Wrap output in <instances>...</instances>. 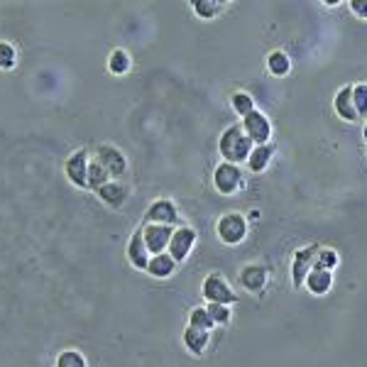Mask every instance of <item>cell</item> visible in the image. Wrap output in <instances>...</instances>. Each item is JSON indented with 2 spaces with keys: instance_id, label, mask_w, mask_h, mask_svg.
<instances>
[{
  "instance_id": "7",
  "label": "cell",
  "mask_w": 367,
  "mask_h": 367,
  "mask_svg": "<svg viewBox=\"0 0 367 367\" xmlns=\"http://www.w3.org/2000/svg\"><path fill=\"white\" fill-rule=\"evenodd\" d=\"M88 167H91V150L81 147L74 155H69V160L64 162V174L71 181L74 187L88 189Z\"/></svg>"
},
{
  "instance_id": "9",
  "label": "cell",
  "mask_w": 367,
  "mask_h": 367,
  "mask_svg": "<svg viewBox=\"0 0 367 367\" xmlns=\"http://www.w3.org/2000/svg\"><path fill=\"white\" fill-rule=\"evenodd\" d=\"M196 238H198V233L194 230L191 225H179L174 230V238H171V243H169V250L167 253L174 257V262L176 264H181V262H187V257L191 255V250H194V245H196Z\"/></svg>"
},
{
  "instance_id": "23",
  "label": "cell",
  "mask_w": 367,
  "mask_h": 367,
  "mask_svg": "<svg viewBox=\"0 0 367 367\" xmlns=\"http://www.w3.org/2000/svg\"><path fill=\"white\" fill-rule=\"evenodd\" d=\"M108 181H113L110 179V174H108V169H105L103 164H99V162L91 157V167H88V189L91 191H99L101 187H105Z\"/></svg>"
},
{
  "instance_id": "10",
  "label": "cell",
  "mask_w": 367,
  "mask_h": 367,
  "mask_svg": "<svg viewBox=\"0 0 367 367\" xmlns=\"http://www.w3.org/2000/svg\"><path fill=\"white\" fill-rule=\"evenodd\" d=\"M243 130L245 135H248L250 140H253L255 147L259 145H269V137H272V123H269V118L264 113H259V110H253L250 115H245L243 118Z\"/></svg>"
},
{
  "instance_id": "22",
  "label": "cell",
  "mask_w": 367,
  "mask_h": 367,
  "mask_svg": "<svg viewBox=\"0 0 367 367\" xmlns=\"http://www.w3.org/2000/svg\"><path fill=\"white\" fill-rule=\"evenodd\" d=\"M267 69H269V74L272 76H287V74L291 71V62H289V57H287L282 49H274V52H269L267 54Z\"/></svg>"
},
{
  "instance_id": "30",
  "label": "cell",
  "mask_w": 367,
  "mask_h": 367,
  "mask_svg": "<svg viewBox=\"0 0 367 367\" xmlns=\"http://www.w3.org/2000/svg\"><path fill=\"white\" fill-rule=\"evenodd\" d=\"M352 101L360 115H367V83H355L352 86Z\"/></svg>"
},
{
  "instance_id": "31",
  "label": "cell",
  "mask_w": 367,
  "mask_h": 367,
  "mask_svg": "<svg viewBox=\"0 0 367 367\" xmlns=\"http://www.w3.org/2000/svg\"><path fill=\"white\" fill-rule=\"evenodd\" d=\"M350 10L355 17L360 20H367V0H350Z\"/></svg>"
},
{
  "instance_id": "21",
  "label": "cell",
  "mask_w": 367,
  "mask_h": 367,
  "mask_svg": "<svg viewBox=\"0 0 367 367\" xmlns=\"http://www.w3.org/2000/svg\"><path fill=\"white\" fill-rule=\"evenodd\" d=\"M130 69H133V59H130V54L125 49H113L108 54V71L113 76H125Z\"/></svg>"
},
{
  "instance_id": "17",
  "label": "cell",
  "mask_w": 367,
  "mask_h": 367,
  "mask_svg": "<svg viewBox=\"0 0 367 367\" xmlns=\"http://www.w3.org/2000/svg\"><path fill=\"white\" fill-rule=\"evenodd\" d=\"M176 267H179V264L174 262V257H171L169 253L152 255L150 264H147V274H150L152 280H167V277H171V274L176 272Z\"/></svg>"
},
{
  "instance_id": "1",
  "label": "cell",
  "mask_w": 367,
  "mask_h": 367,
  "mask_svg": "<svg viewBox=\"0 0 367 367\" xmlns=\"http://www.w3.org/2000/svg\"><path fill=\"white\" fill-rule=\"evenodd\" d=\"M255 145L250 140L248 135H245L243 125H230L225 128V133L221 135V140H218V152H221L223 162H230V164H248L250 155H253Z\"/></svg>"
},
{
  "instance_id": "24",
  "label": "cell",
  "mask_w": 367,
  "mask_h": 367,
  "mask_svg": "<svg viewBox=\"0 0 367 367\" xmlns=\"http://www.w3.org/2000/svg\"><path fill=\"white\" fill-rule=\"evenodd\" d=\"M189 326L211 333L213 328H216V323H213V318H211V314H208L206 306H196V309H191V314H189Z\"/></svg>"
},
{
  "instance_id": "6",
  "label": "cell",
  "mask_w": 367,
  "mask_h": 367,
  "mask_svg": "<svg viewBox=\"0 0 367 367\" xmlns=\"http://www.w3.org/2000/svg\"><path fill=\"white\" fill-rule=\"evenodd\" d=\"M318 243H311L306 248H299L291 257V282H294V289H301L306 284V277L316 267V257H318Z\"/></svg>"
},
{
  "instance_id": "13",
  "label": "cell",
  "mask_w": 367,
  "mask_h": 367,
  "mask_svg": "<svg viewBox=\"0 0 367 367\" xmlns=\"http://www.w3.org/2000/svg\"><path fill=\"white\" fill-rule=\"evenodd\" d=\"M267 282H269V269L264 264H245L240 269V284L248 291H253V294L262 291L267 287Z\"/></svg>"
},
{
  "instance_id": "12",
  "label": "cell",
  "mask_w": 367,
  "mask_h": 367,
  "mask_svg": "<svg viewBox=\"0 0 367 367\" xmlns=\"http://www.w3.org/2000/svg\"><path fill=\"white\" fill-rule=\"evenodd\" d=\"M125 255H128V262L133 264L135 269H140V272H147V264H150L152 255L150 250H147L145 245V238H142V225L135 230L133 235H130L128 240V250H125Z\"/></svg>"
},
{
  "instance_id": "18",
  "label": "cell",
  "mask_w": 367,
  "mask_h": 367,
  "mask_svg": "<svg viewBox=\"0 0 367 367\" xmlns=\"http://www.w3.org/2000/svg\"><path fill=\"white\" fill-rule=\"evenodd\" d=\"M333 287V272H326V269H311L309 277H306V289L314 296H323L328 294Z\"/></svg>"
},
{
  "instance_id": "20",
  "label": "cell",
  "mask_w": 367,
  "mask_h": 367,
  "mask_svg": "<svg viewBox=\"0 0 367 367\" xmlns=\"http://www.w3.org/2000/svg\"><path fill=\"white\" fill-rule=\"evenodd\" d=\"M191 10L201 20H213L225 10V3H221V0H191Z\"/></svg>"
},
{
  "instance_id": "15",
  "label": "cell",
  "mask_w": 367,
  "mask_h": 367,
  "mask_svg": "<svg viewBox=\"0 0 367 367\" xmlns=\"http://www.w3.org/2000/svg\"><path fill=\"white\" fill-rule=\"evenodd\" d=\"M333 108H336V115L345 123H355L360 120V113L355 108V101H352V86H343L341 91L333 99Z\"/></svg>"
},
{
  "instance_id": "8",
  "label": "cell",
  "mask_w": 367,
  "mask_h": 367,
  "mask_svg": "<svg viewBox=\"0 0 367 367\" xmlns=\"http://www.w3.org/2000/svg\"><path fill=\"white\" fill-rule=\"evenodd\" d=\"M147 223H157V225H176L179 228L181 216H179V208L171 198H155L147 208L145 218H142V225Z\"/></svg>"
},
{
  "instance_id": "28",
  "label": "cell",
  "mask_w": 367,
  "mask_h": 367,
  "mask_svg": "<svg viewBox=\"0 0 367 367\" xmlns=\"http://www.w3.org/2000/svg\"><path fill=\"white\" fill-rule=\"evenodd\" d=\"M341 257L333 248H321L318 250V257H316V269H326V272H333L338 267Z\"/></svg>"
},
{
  "instance_id": "29",
  "label": "cell",
  "mask_w": 367,
  "mask_h": 367,
  "mask_svg": "<svg viewBox=\"0 0 367 367\" xmlns=\"http://www.w3.org/2000/svg\"><path fill=\"white\" fill-rule=\"evenodd\" d=\"M206 309H208V314H211V318H213V323H216V326H228V323H230V318H233V314H230V306L208 304Z\"/></svg>"
},
{
  "instance_id": "19",
  "label": "cell",
  "mask_w": 367,
  "mask_h": 367,
  "mask_svg": "<svg viewBox=\"0 0 367 367\" xmlns=\"http://www.w3.org/2000/svg\"><path fill=\"white\" fill-rule=\"evenodd\" d=\"M277 155V147L269 142V145H259L253 150V155H250L248 160V169L253 171V174H262L264 169L269 167V162H272V157Z\"/></svg>"
},
{
  "instance_id": "25",
  "label": "cell",
  "mask_w": 367,
  "mask_h": 367,
  "mask_svg": "<svg viewBox=\"0 0 367 367\" xmlns=\"http://www.w3.org/2000/svg\"><path fill=\"white\" fill-rule=\"evenodd\" d=\"M54 367H88V360H86V355H83L81 350H74V348H69V350L59 352L57 360H54Z\"/></svg>"
},
{
  "instance_id": "27",
  "label": "cell",
  "mask_w": 367,
  "mask_h": 367,
  "mask_svg": "<svg viewBox=\"0 0 367 367\" xmlns=\"http://www.w3.org/2000/svg\"><path fill=\"white\" fill-rule=\"evenodd\" d=\"M230 105H233V110L240 115V118H245V115H250L255 108V101L250 94H245V91H238V94H233V99H230Z\"/></svg>"
},
{
  "instance_id": "2",
  "label": "cell",
  "mask_w": 367,
  "mask_h": 367,
  "mask_svg": "<svg viewBox=\"0 0 367 367\" xmlns=\"http://www.w3.org/2000/svg\"><path fill=\"white\" fill-rule=\"evenodd\" d=\"M248 218L243 213H225V216L218 218L216 223V233L221 238V243L225 245H240L248 238Z\"/></svg>"
},
{
  "instance_id": "5",
  "label": "cell",
  "mask_w": 367,
  "mask_h": 367,
  "mask_svg": "<svg viewBox=\"0 0 367 367\" xmlns=\"http://www.w3.org/2000/svg\"><path fill=\"white\" fill-rule=\"evenodd\" d=\"M91 157L108 169L113 181H123V176L128 174V157H125L115 145H96L94 150H91Z\"/></svg>"
},
{
  "instance_id": "26",
  "label": "cell",
  "mask_w": 367,
  "mask_h": 367,
  "mask_svg": "<svg viewBox=\"0 0 367 367\" xmlns=\"http://www.w3.org/2000/svg\"><path fill=\"white\" fill-rule=\"evenodd\" d=\"M17 67V47L12 42L0 40V71H12Z\"/></svg>"
},
{
  "instance_id": "4",
  "label": "cell",
  "mask_w": 367,
  "mask_h": 367,
  "mask_svg": "<svg viewBox=\"0 0 367 367\" xmlns=\"http://www.w3.org/2000/svg\"><path fill=\"white\" fill-rule=\"evenodd\" d=\"M201 294H203V299H206L208 304H223V306L238 304V294L230 289L228 280L223 277V274H218V272L208 274L206 280H203Z\"/></svg>"
},
{
  "instance_id": "16",
  "label": "cell",
  "mask_w": 367,
  "mask_h": 367,
  "mask_svg": "<svg viewBox=\"0 0 367 367\" xmlns=\"http://www.w3.org/2000/svg\"><path fill=\"white\" fill-rule=\"evenodd\" d=\"M181 341H184V345H187V350L191 352V355L201 357L203 352L208 350V343H211V333L187 326V328H184V336H181Z\"/></svg>"
},
{
  "instance_id": "14",
  "label": "cell",
  "mask_w": 367,
  "mask_h": 367,
  "mask_svg": "<svg viewBox=\"0 0 367 367\" xmlns=\"http://www.w3.org/2000/svg\"><path fill=\"white\" fill-rule=\"evenodd\" d=\"M96 196H99L105 206L123 208L125 201L130 198V187L128 184H123V181H108L105 187H101L99 191H96Z\"/></svg>"
},
{
  "instance_id": "32",
  "label": "cell",
  "mask_w": 367,
  "mask_h": 367,
  "mask_svg": "<svg viewBox=\"0 0 367 367\" xmlns=\"http://www.w3.org/2000/svg\"><path fill=\"white\" fill-rule=\"evenodd\" d=\"M362 140L367 142V123H365V128H362Z\"/></svg>"
},
{
  "instance_id": "11",
  "label": "cell",
  "mask_w": 367,
  "mask_h": 367,
  "mask_svg": "<svg viewBox=\"0 0 367 367\" xmlns=\"http://www.w3.org/2000/svg\"><path fill=\"white\" fill-rule=\"evenodd\" d=\"M174 225H157V223H147L142 225V238L150 250V255H162L169 250V243L174 238Z\"/></svg>"
},
{
  "instance_id": "3",
  "label": "cell",
  "mask_w": 367,
  "mask_h": 367,
  "mask_svg": "<svg viewBox=\"0 0 367 367\" xmlns=\"http://www.w3.org/2000/svg\"><path fill=\"white\" fill-rule=\"evenodd\" d=\"M213 187L223 196H233L240 189L245 187V176L243 169L238 164H230V162H221L213 171Z\"/></svg>"
}]
</instances>
